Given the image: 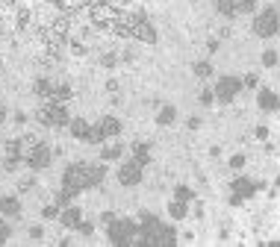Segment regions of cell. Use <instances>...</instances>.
Returning <instances> with one entry per match:
<instances>
[{"label": "cell", "instance_id": "obj_14", "mask_svg": "<svg viewBox=\"0 0 280 247\" xmlns=\"http://www.w3.org/2000/svg\"><path fill=\"white\" fill-rule=\"evenodd\" d=\"M257 103H260V109H265V112H274V109L280 106V100H277V94H274V91L263 88V91L257 94Z\"/></svg>", "mask_w": 280, "mask_h": 247}, {"label": "cell", "instance_id": "obj_34", "mask_svg": "<svg viewBox=\"0 0 280 247\" xmlns=\"http://www.w3.org/2000/svg\"><path fill=\"white\" fill-rule=\"evenodd\" d=\"M41 215H44V218H56V215H59V206H56V203H53V206H44Z\"/></svg>", "mask_w": 280, "mask_h": 247}, {"label": "cell", "instance_id": "obj_24", "mask_svg": "<svg viewBox=\"0 0 280 247\" xmlns=\"http://www.w3.org/2000/svg\"><path fill=\"white\" fill-rule=\"evenodd\" d=\"M174 118H177V109H174V106H162V109H159V115H157V124H162V127H165V124H174Z\"/></svg>", "mask_w": 280, "mask_h": 247}, {"label": "cell", "instance_id": "obj_31", "mask_svg": "<svg viewBox=\"0 0 280 247\" xmlns=\"http://www.w3.org/2000/svg\"><path fill=\"white\" fill-rule=\"evenodd\" d=\"M27 24H30V9H18V27L24 30Z\"/></svg>", "mask_w": 280, "mask_h": 247}, {"label": "cell", "instance_id": "obj_2", "mask_svg": "<svg viewBox=\"0 0 280 247\" xmlns=\"http://www.w3.org/2000/svg\"><path fill=\"white\" fill-rule=\"evenodd\" d=\"M109 238L115 244H133V241H142V229L133 224V221H112L109 224Z\"/></svg>", "mask_w": 280, "mask_h": 247}, {"label": "cell", "instance_id": "obj_43", "mask_svg": "<svg viewBox=\"0 0 280 247\" xmlns=\"http://www.w3.org/2000/svg\"><path fill=\"white\" fill-rule=\"evenodd\" d=\"M118 3H121V6H130V3H133V0H118Z\"/></svg>", "mask_w": 280, "mask_h": 247}, {"label": "cell", "instance_id": "obj_21", "mask_svg": "<svg viewBox=\"0 0 280 247\" xmlns=\"http://www.w3.org/2000/svg\"><path fill=\"white\" fill-rule=\"evenodd\" d=\"M6 159H24V150H21V139H9L6 141Z\"/></svg>", "mask_w": 280, "mask_h": 247}, {"label": "cell", "instance_id": "obj_25", "mask_svg": "<svg viewBox=\"0 0 280 247\" xmlns=\"http://www.w3.org/2000/svg\"><path fill=\"white\" fill-rule=\"evenodd\" d=\"M35 94H38V97H41V100H48V94H51V88H53V83L51 80H44V77H38V80H35Z\"/></svg>", "mask_w": 280, "mask_h": 247}, {"label": "cell", "instance_id": "obj_9", "mask_svg": "<svg viewBox=\"0 0 280 247\" xmlns=\"http://www.w3.org/2000/svg\"><path fill=\"white\" fill-rule=\"evenodd\" d=\"M136 21L139 15H133V12H118V18L112 21V33L118 35V38H133V27H136Z\"/></svg>", "mask_w": 280, "mask_h": 247}, {"label": "cell", "instance_id": "obj_40", "mask_svg": "<svg viewBox=\"0 0 280 247\" xmlns=\"http://www.w3.org/2000/svg\"><path fill=\"white\" fill-rule=\"evenodd\" d=\"M18 189H21V192H27V189H33V179H21V182H18Z\"/></svg>", "mask_w": 280, "mask_h": 247}, {"label": "cell", "instance_id": "obj_30", "mask_svg": "<svg viewBox=\"0 0 280 247\" xmlns=\"http://www.w3.org/2000/svg\"><path fill=\"white\" fill-rule=\"evenodd\" d=\"M263 65H265V68H274V65H277V53H274V50H265L263 53Z\"/></svg>", "mask_w": 280, "mask_h": 247}, {"label": "cell", "instance_id": "obj_19", "mask_svg": "<svg viewBox=\"0 0 280 247\" xmlns=\"http://www.w3.org/2000/svg\"><path fill=\"white\" fill-rule=\"evenodd\" d=\"M133 159L142 162V165H148V162H151V147H148L145 141H136V144H133Z\"/></svg>", "mask_w": 280, "mask_h": 247}, {"label": "cell", "instance_id": "obj_12", "mask_svg": "<svg viewBox=\"0 0 280 247\" xmlns=\"http://www.w3.org/2000/svg\"><path fill=\"white\" fill-rule=\"evenodd\" d=\"M101 133H104V139H118L121 136V121L118 118H112V115H106V118H101Z\"/></svg>", "mask_w": 280, "mask_h": 247}, {"label": "cell", "instance_id": "obj_44", "mask_svg": "<svg viewBox=\"0 0 280 247\" xmlns=\"http://www.w3.org/2000/svg\"><path fill=\"white\" fill-rule=\"evenodd\" d=\"M91 3H98V0H86V6H91Z\"/></svg>", "mask_w": 280, "mask_h": 247}, {"label": "cell", "instance_id": "obj_22", "mask_svg": "<svg viewBox=\"0 0 280 247\" xmlns=\"http://www.w3.org/2000/svg\"><path fill=\"white\" fill-rule=\"evenodd\" d=\"M236 3H239V0H215V6H218V12H221V15H224V18H233V15H239V12H236Z\"/></svg>", "mask_w": 280, "mask_h": 247}, {"label": "cell", "instance_id": "obj_15", "mask_svg": "<svg viewBox=\"0 0 280 247\" xmlns=\"http://www.w3.org/2000/svg\"><path fill=\"white\" fill-rule=\"evenodd\" d=\"M59 221H62V227H68V229H74L83 218H80V209L77 206H65L62 209V215H59Z\"/></svg>", "mask_w": 280, "mask_h": 247}, {"label": "cell", "instance_id": "obj_18", "mask_svg": "<svg viewBox=\"0 0 280 247\" xmlns=\"http://www.w3.org/2000/svg\"><path fill=\"white\" fill-rule=\"evenodd\" d=\"M0 212L9 215V218H15L18 212H21V203H18L15 197H0Z\"/></svg>", "mask_w": 280, "mask_h": 247}, {"label": "cell", "instance_id": "obj_35", "mask_svg": "<svg viewBox=\"0 0 280 247\" xmlns=\"http://www.w3.org/2000/svg\"><path fill=\"white\" fill-rule=\"evenodd\" d=\"M242 165H245V156H242V153H236V156L230 159V168H233V171H236V168H242Z\"/></svg>", "mask_w": 280, "mask_h": 247}, {"label": "cell", "instance_id": "obj_45", "mask_svg": "<svg viewBox=\"0 0 280 247\" xmlns=\"http://www.w3.org/2000/svg\"><path fill=\"white\" fill-rule=\"evenodd\" d=\"M48 3H59V0H48Z\"/></svg>", "mask_w": 280, "mask_h": 247}, {"label": "cell", "instance_id": "obj_10", "mask_svg": "<svg viewBox=\"0 0 280 247\" xmlns=\"http://www.w3.org/2000/svg\"><path fill=\"white\" fill-rule=\"evenodd\" d=\"M133 38H139L142 44H154L157 41V30L151 27V21L145 15H139V21H136V27H133Z\"/></svg>", "mask_w": 280, "mask_h": 247}, {"label": "cell", "instance_id": "obj_5", "mask_svg": "<svg viewBox=\"0 0 280 247\" xmlns=\"http://www.w3.org/2000/svg\"><path fill=\"white\" fill-rule=\"evenodd\" d=\"M280 30V15L277 9H263L260 15L254 18V33L260 38H271V35Z\"/></svg>", "mask_w": 280, "mask_h": 247}, {"label": "cell", "instance_id": "obj_32", "mask_svg": "<svg viewBox=\"0 0 280 247\" xmlns=\"http://www.w3.org/2000/svg\"><path fill=\"white\" fill-rule=\"evenodd\" d=\"M242 86H248V88H257V86H260V80H257V74H248L245 80H242Z\"/></svg>", "mask_w": 280, "mask_h": 247}, {"label": "cell", "instance_id": "obj_8", "mask_svg": "<svg viewBox=\"0 0 280 247\" xmlns=\"http://www.w3.org/2000/svg\"><path fill=\"white\" fill-rule=\"evenodd\" d=\"M142 171H145V165L136 162V159H130V162H124L121 168H118V182H121V186H139Z\"/></svg>", "mask_w": 280, "mask_h": 247}, {"label": "cell", "instance_id": "obj_4", "mask_svg": "<svg viewBox=\"0 0 280 247\" xmlns=\"http://www.w3.org/2000/svg\"><path fill=\"white\" fill-rule=\"evenodd\" d=\"M35 118H38V124H44V127H65V124H71L68 109L62 103H48V100L35 112Z\"/></svg>", "mask_w": 280, "mask_h": 247}, {"label": "cell", "instance_id": "obj_39", "mask_svg": "<svg viewBox=\"0 0 280 247\" xmlns=\"http://www.w3.org/2000/svg\"><path fill=\"white\" fill-rule=\"evenodd\" d=\"M6 238H9V227H6V224H0V244H3Z\"/></svg>", "mask_w": 280, "mask_h": 247}, {"label": "cell", "instance_id": "obj_20", "mask_svg": "<svg viewBox=\"0 0 280 247\" xmlns=\"http://www.w3.org/2000/svg\"><path fill=\"white\" fill-rule=\"evenodd\" d=\"M104 176H106L104 165H88V189H91V186H101Z\"/></svg>", "mask_w": 280, "mask_h": 247}, {"label": "cell", "instance_id": "obj_36", "mask_svg": "<svg viewBox=\"0 0 280 247\" xmlns=\"http://www.w3.org/2000/svg\"><path fill=\"white\" fill-rule=\"evenodd\" d=\"M77 229H80V232H83V235H91V224H88V221H80V224H77Z\"/></svg>", "mask_w": 280, "mask_h": 247}, {"label": "cell", "instance_id": "obj_1", "mask_svg": "<svg viewBox=\"0 0 280 247\" xmlns=\"http://www.w3.org/2000/svg\"><path fill=\"white\" fill-rule=\"evenodd\" d=\"M83 189H88V165H83V162L68 165L65 174H62V192H68L74 197V194L83 192Z\"/></svg>", "mask_w": 280, "mask_h": 247}, {"label": "cell", "instance_id": "obj_29", "mask_svg": "<svg viewBox=\"0 0 280 247\" xmlns=\"http://www.w3.org/2000/svg\"><path fill=\"white\" fill-rule=\"evenodd\" d=\"M195 74H198L201 80H207V77L212 74V65L210 62H198V65H195Z\"/></svg>", "mask_w": 280, "mask_h": 247}, {"label": "cell", "instance_id": "obj_23", "mask_svg": "<svg viewBox=\"0 0 280 247\" xmlns=\"http://www.w3.org/2000/svg\"><path fill=\"white\" fill-rule=\"evenodd\" d=\"M86 6V0H59V9L65 12V15H74V12H80Z\"/></svg>", "mask_w": 280, "mask_h": 247}, {"label": "cell", "instance_id": "obj_11", "mask_svg": "<svg viewBox=\"0 0 280 247\" xmlns=\"http://www.w3.org/2000/svg\"><path fill=\"white\" fill-rule=\"evenodd\" d=\"M254 192H257V182H251V179H245V176H236V182H233V203L248 200Z\"/></svg>", "mask_w": 280, "mask_h": 247}, {"label": "cell", "instance_id": "obj_7", "mask_svg": "<svg viewBox=\"0 0 280 247\" xmlns=\"http://www.w3.org/2000/svg\"><path fill=\"white\" fill-rule=\"evenodd\" d=\"M51 156H53V153H51V147H48L44 141H38L33 150H27V153H24L27 165H30L33 171H41V168H48V165H51Z\"/></svg>", "mask_w": 280, "mask_h": 247}, {"label": "cell", "instance_id": "obj_16", "mask_svg": "<svg viewBox=\"0 0 280 247\" xmlns=\"http://www.w3.org/2000/svg\"><path fill=\"white\" fill-rule=\"evenodd\" d=\"M88 127H91L88 121H83V118H74V121H71V136H74V139H80V141H86Z\"/></svg>", "mask_w": 280, "mask_h": 247}, {"label": "cell", "instance_id": "obj_37", "mask_svg": "<svg viewBox=\"0 0 280 247\" xmlns=\"http://www.w3.org/2000/svg\"><path fill=\"white\" fill-rule=\"evenodd\" d=\"M71 50H74V53H80V56H83V53H86V44H83V41H71Z\"/></svg>", "mask_w": 280, "mask_h": 247}, {"label": "cell", "instance_id": "obj_17", "mask_svg": "<svg viewBox=\"0 0 280 247\" xmlns=\"http://www.w3.org/2000/svg\"><path fill=\"white\" fill-rule=\"evenodd\" d=\"M168 215H171L174 221H183V218L189 215V203H186V200H171V206H168Z\"/></svg>", "mask_w": 280, "mask_h": 247}, {"label": "cell", "instance_id": "obj_42", "mask_svg": "<svg viewBox=\"0 0 280 247\" xmlns=\"http://www.w3.org/2000/svg\"><path fill=\"white\" fill-rule=\"evenodd\" d=\"M12 3H15V0H0V6H3V9H9Z\"/></svg>", "mask_w": 280, "mask_h": 247}, {"label": "cell", "instance_id": "obj_6", "mask_svg": "<svg viewBox=\"0 0 280 247\" xmlns=\"http://www.w3.org/2000/svg\"><path fill=\"white\" fill-rule=\"evenodd\" d=\"M239 91H242V80H236V77H221V80L215 83V97H218L221 103H233Z\"/></svg>", "mask_w": 280, "mask_h": 247}, {"label": "cell", "instance_id": "obj_26", "mask_svg": "<svg viewBox=\"0 0 280 247\" xmlns=\"http://www.w3.org/2000/svg\"><path fill=\"white\" fill-rule=\"evenodd\" d=\"M174 197H177V200H186V203H189V200H195V192L189 189V186H177Z\"/></svg>", "mask_w": 280, "mask_h": 247}, {"label": "cell", "instance_id": "obj_28", "mask_svg": "<svg viewBox=\"0 0 280 247\" xmlns=\"http://www.w3.org/2000/svg\"><path fill=\"white\" fill-rule=\"evenodd\" d=\"M121 153H124L121 144H109V147H104V153H101V156H104V159H118Z\"/></svg>", "mask_w": 280, "mask_h": 247}, {"label": "cell", "instance_id": "obj_3", "mask_svg": "<svg viewBox=\"0 0 280 247\" xmlns=\"http://www.w3.org/2000/svg\"><path fill=\"white\" fill-rule=\"evenodd\" d=\"M118 12H121V9H118L112 0H98V3L88 6V18H91L95 27H112V21L118 18Z\"/></svg>", "mask_w": 280, "mask_h": 247}, {"label": "cell", "instance_id": "obj_13", "mask_svg": "<svg viewBox=\"0 0 280 247\" xmlns=\"http://www.w3.org/2000/svg\"><path fill=\"white\" fill-rule=\"evenodd\" d=\"M65 100H71V86H65V83H53L51 94H48V103H65Z\"/></svg>", "mask_w": 280, "mask_h": 247}, {"label": "cell", "instance_id": "obj_38", "mask_svg": "<svg viewBox=\"0 0 280 247\" xmlns=\"http://www.w3.org/2000/svg\"><path fill=\"white\" fill-rule=\"evenodd\" d=\"M101 62H104L106 68H112V65H115V53H106V56L101 59Z\"/></svg>", "mask_w": 280, "mask_h": 247}, {"label": "cell", "instance_id": "obj_33", "mask_svg": "<svg viewBox=\"0 0 280 247\" xmlns=\"http://www.w3.org/2000/svg\"><path fill=\"white\" fill-rule=\"evenodd\" d=\"M212 97H215V91H210V88H204V91H201V103H204V106H210Z\"/></svg>", "mask_w": 280, "mask_h": 247}, {"label": "cell", "instance_id": "obj_27", "mask_svg": "<svg viewBox=\"0 0 280 247\" xmlns=\"http://www.w3.org/2000/svg\"><path fill=\"white\" fill-rule=\"evenodd\" d=\"M86 141H88V144H101V141H104V133H101V127H88Z\"/></svg>", "mask_w": 280, "mask_h": 247}, {"label": "cell", "instance_id": "obj_41", "mask_svg": "<svg viewBox=\"0 0 280 247\" xmlns=\"http://www.w3.org/2000/svg\"><path fill=\"white\" fill-rule=\"evenodd\" d=\"M3 121H6V106L0 103V124H3Z\"/></svg>", "mask_w": 280, "mask_h": 247}]
</instances>
